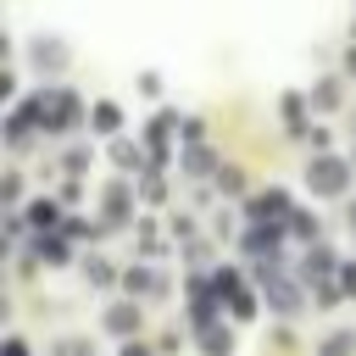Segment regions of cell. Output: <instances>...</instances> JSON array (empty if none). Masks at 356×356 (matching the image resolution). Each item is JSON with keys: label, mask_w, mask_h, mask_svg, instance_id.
Returning <instances> with one entry per match:
<instances>
[{"label": "cell", "mask_w": 356, "mask_h": 356, "mask_svg": "<svg viewBox=\"0 0 356 356\" xmlns=\"http://www.w3.org/2000/svg\"><path fill=\"white\" fill-rule=\"evenodd\" d=\"M350 350H356V334H345V328L334 339H323V356H350Z\"/></svg>", "instance_id": "cell-5"}, {"label": "cell", "mask_w": 356, "mask_h": 356, "mask_svg": "<svg viewBox=\"0 0 356 356\" xmlns=\"http://www.w3.org/2000/svg\"><path fill=\"white\" fill-rule=\"evenodd\" d=\"M267 211H273V217H284V195H267V200L256 206V217H267Z\"/></svg>", "instance_id": "cell-8"}, {"label": "cell", "mask_w": 356, "mask_h": 356, "mask_svg": "<svg viewBox=\"0 0 356 356\" xmlns=\"http://www.w3.org/2000/svg\"><path fill=\"white\" fill-rule=\"evenodd\" d=\"M122 356H150V350H145V345H128V350H122Z\"/></svg>", "instance_id": "cell-10"}, {"label": "cell", "mask_w": 356, "mask_h": 356, "mask_svg": "<svg viewBox=\"0 0 356 356\" xmlns=\"http://www.w3.org/2000/svg\"><path fill=\"white\" fill-rule=\"evenodd\" d=\"M200 345H206V356H228V345H234V339H228V328H206V339H200Z\"/></svg>", "instance_id": "cell-4"}, {"label": "cell", "mask_w": 356, "mask_h": 356, "mask_svg": "<svg viewBox=\"0 0 356 356\" xmlns=\"http://www.w3.org/2000/svg\"><path fill=\"white\" fill-rule=\"evenodd\" d=\"M345 178H350V172H345V161H339V156H317V161L306 167V184H312L317 195H339V189H345Z\"/></svg>", "instance_id": "cell-1"}, {"label": "cell", "mask_w": 356, "mask_h": 356, "mask_svg": "<svg viewBox=\"0 0 356 356\" xmlns=\"http://www.w3.org/2000/svg\"><path fill=\"white\" fill-rule=\"evenodd\" d=\"M106 328H111V334H128V328H139V312H134V306H111V312H106Z\"/></svg>", "instance_id": "cell-3"}, {"label": "cell", "mask_w": 356, "mask_h": 356, "mask_svg": "<svg viewBox=\"0 0 356 356\" xmlns=\"http://www.w3.org/2000/svg\"><path fill=\"white\" fill-rule=\"evenodd\" d=\"M6 356H28V350H22V339H11V345H6Z\"/></svg>", "instance_id": "cell-9"}, {"label": "cell", "mask_w": 356, "mask_h": 356, "mask_svg": "<svg viewBox=\"0 0 356 356\" xmlns=\"http://www.w3.org/2000/svg\"><path fill=\"white\" fill-rule=\"evenodd\" d=\"M95 128L111 134V128H117V106H95Z\"/></svg>", "instance_id": "cell-6"}, {"label": "cell", "mask_w": 356, "mask_h": 356, "mask_svg": "<svg viewBox=\"0 0 356 356\" xmlns=\"http://www.w3.org/2000/svg\"><path fill=\"white\" fill-rule=\"evenodd\" d=\"M267 300H273L278 312H295V306H300V295H295V284H284V278H273V284H267Z\"/></svg>", "instance_id": "cell-2"}, {"label": "cell", "mask_w": 356, "mask_h": 356, "mask_svg": "<svg viewBox=\"0 0 356 356\" xmlns=\"http://www.w3.org/2000/svg\"><path fill=\"white\" fill-rule=\"evenodd\" d=\"M39 256H44V261H61L67 245H61V239H39Z\"/></svg>", "instance_id": "cell-7"}]
</instances>
